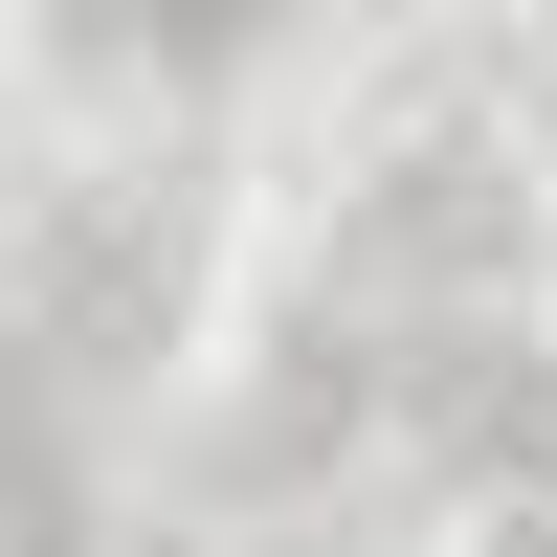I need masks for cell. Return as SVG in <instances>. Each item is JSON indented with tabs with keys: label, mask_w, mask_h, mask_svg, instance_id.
<instances>
[{
	"label": "cell",
	"mask_w": 557,
	"mask_h": 557,
	"mask_svg": "<svg viewBox=\"0 0 557 557\" xmlns=\"http://www.w3.org/2000/svg\"><path fill=\"white\" fill-rule=\"evenodd\" d=\"M268 0H67V45H112V67H223Z\"/></svg>",
	"instance_id": "cell-3"
},
{
	"label": "cell",
	"mask_w": 557,
	"mask_h": 557,
	"mask_svg": "<svg viewBox=\"0 0 557 557\" xmlns=\"http://www.w3.org/2000/svg\"><path fill=\"white\" fill-rule=\"evenodd\" d=\"M67 535H89V491H67V424H45L23 335H0V557H67Z\"/></svg>",
	"instance_id": "cell-2"
},
{
	"label": "cell",
	"mask_w": 557,
	"mask_h": 557,
	"mask_svg": "<svg viewBox=\"0 0 557 557\" xmlns=\"http://www.w3.org/2000/svg\"><path fill=\"white\" fill-rule=\"evenodd\" d=\"M446 446H469L491 491H535V513H557V357H513V335L446 357Z\"/></svg>",
	"instance_id": "cell-1"
}]
</instances>
